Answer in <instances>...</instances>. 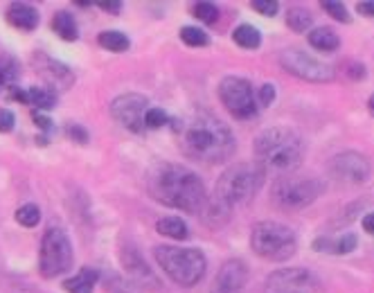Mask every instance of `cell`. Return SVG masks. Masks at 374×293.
I'll use <instances>...</instances> for the list:
<instances>
[{
	"label": "cell",
	"instance_id": "7a4b0ae2",
	"mask_svg": "<svg viewBox=\"0 0 374 293\" xmlns=\"http://www.w3.org/2000/svg\"><path fill=\"white\" fill-rule=\"evenodd\" d=\"M180 134V149L185 156L203 165H219L233 156L235 136L224 120L215 118L212 113L198 111L183 122Z\"/></svg>",
	"mask_w": 374,
	"mask_h": 293
},
{
	"label": "cell",
	"instance_id": "836d02e7",
	"mask_svg": "<svg viewBox=\"0 0 374 293\" xmlns=\"http://www.w3.org/2000/svg\"><path fill=\"white\" fill-rule=\"evenodd\" d=\"M275 100V88H273V84H264L262 90H260V102H262V106H268Z\"/></svg>",
	"mask_w": 374,
	"mask_h": 293
},
{
	"label": "cell",
	"instance_id": "f1b7e54d",
	"mask_svg": "<svg viewBox=\"0 0 374 293\" xmlns=\"http://www.w3.org/2000/svg\"><path fill=\"white\" fill-rule=\"evenodd\" d=\"M320 7H322L329 16L336 18L338 23H352V16H350V12H348V7H345L343 3H338V0H322Z\"/></svg>",
	"mask_w": 374,
	"mask_h": 293
},
{
	"label": "cell",
	"instance_id": "74e56055",
	"mask_svg": "<svg viewBox=\"0 0 374 293\" xmlns=\"http://www.w3.org/2000/svg\"><path fill=\"white\" fill-rule=\"evenodd\" d=\"M357 7H359V14L374 16V0H363V3H359Z\"/></svg>",
	"mask_w": 374,
	"mask_h": 293
},
{
	"label": "cell",
	"instance_id": "60d3db41",
	"mask_svg": "<svg viewBox=\"0 0 374 293\" xmlns=\"http://www.w3.org/2000/svg\"><path fill=\"white\" fill-rule=\"evenodd\" d=\"M7 81H9V74L5 72V68H0V93L7 86Z\"/></svg>",
	"mask_w": 374,
	"mask_h": 293
},
{
	"label": "cell",
	"instance_id": "4316f807",
	"mask_svg": "<svg viewBox=\"0 0 374 293\" xmlns=\"http://www.w3.org/2000/svg\"><path fill=\"white\" fill-rule=\"evenodd\" d=\"M180 39H183V43H187L189 48H205V45H210V36L201 30V27H183V30H180Z\"/></svg>",
	"mask_w": 374,
	"mask_h": 293
},
{
	"label": "cell",
	"instance_id": "277c9868",
	"mask_svg": "<svg viewBox=\"0 0 374 293\" xmlns=\"http://www.w3.org/2000/svg\"><path fill=\"white\" fill-rule=\"evenodd\" d=\"M264 181L266 172L257 163H239L237 167H230L221 174L212 198L233 210L235 205L251 203L260 194Z\"/></svg>",
	"mask_w": 374,
	"mask_h": 293
},
{
	"label": "cell",
	"instance_id": "5bb4252c",
	"mask_svg": "<svg viewBox=\"0 0 374 293\" xmlns=\"http://www.w3.org/2000/svg\"><path fill=\"white\" fill-rule=\"evenodd\" d=\"M248 285V267L242 260H228L219 269L217 278L212 280L210 293H244Z\"/></svg>",
	"mask_w": 374,
	"mask_h": 293
},
{
	"label": "cell",
	"instance_id": "f35d334b",
	"mask_svg": "<svg viewBox=\"0 0 374 293\" xmlns=\"http://www.w3.org/2000/svg\"><path fill=\"white\" fill-rule=\"evenodd\" d=\"M9 95H12V100H16V102H23V104H27V90H23V88H16V86H12V88H9Z\"/></svg>",
	"mask_w": 374,
	"mask_h": 293
},
{
	"label": "cell",
	"instance_id": "9a60e30c",
	"mask_svg": "<svg viewBox=\"0 0 374 293\" xmlns=\"http://www.w3.org/2000/svg\"><path fill=\"white\" fill-rule=\"evenodd\" d=\"M122 264H124V271L129 273V278L133 282H138L140 287H151V289H158V280L156 276L151 273V269L142 260V255L136 251V246H124L122 251Z\"/></svg>",
	"mask_w": 374,
	"mask_h": 293
},
{
	"label": "cell",
	"instance_id": "f546056e",
	"mask_svg": "<svg viewBox=\"0 0 374 293\" xmlns=\"http://www.w3.org/2000/svg\"><path fill=\"white\" fill-rule=\"evenodd\" d=\"M169 122V116L162 109H149L145 113V129H160Z\"/></svg>",
	"mask_w": 374,
	"mask_h": 293
},
{
	"label": "cell",
	"instance_id": "b9f144b4",
	"mask_svg": "<svg viewBox=\"0 0 374 293\" xmlns=\"http://www.w3.org/2000/svg\"><path fill=\"white\" fill-rule=\"evenodd\" d=\"M370 113H372V116H374V95L370 97Z\"/></svg>",
	"mask_w": 374,
	"mask_h": 293
},
{
	"label": "cell",
	"instance_id": "5b68a950",
	"mask_svg": "<svg viewBox=\"0 0 374 293\" xmlns=\"http://www.w3.org/2000/svg\"><path fill=\"white\" fill-rule=\"evenodd\" d=\"M153 258L165 271V276L180 287H194L205 276L208 262L198 248H185V246H156Z\"/></svg>",
	"mask_w": 374,
	"mask_h": 293
},
{
	"label": "cell",
	"instance_id": "cb8c5ba5",
	"mask_svg": "<svg viewBox=\"0 0 374 293\" xmlns=\"http://www.w3.org/2000/svg\"><path fill=\"white\" fill-rule=\"evenodd\" d=\"M313 23V16L306 12L304 7H293L286 14V25L291 27L293 32H309V27Z\"/></svg>",
	"mask_w": 374,
	"mask_h": 293
},
{
	"label": "cell",
	"instance_id": "83f0119b",
	"mask_svg": "<svg viewBox=\"0 0 374 293\" xmlns=\"http://www.w3.org/2000/svg\"><path fill=\"white\" fill-rule=\"evenodd\" d=\"M192 14H194L198 21H203L208 25L219 21V7L215 3H196L194 7H192Z\"/></svg>",
	"mask_w": 374,
	"mask_h": 293
},
{
	"label": "cell",
	"instance_id": "52a82bcc",
	"mask_svg": "<svg viewBox=\"0 0 374 293\" xmlns=\"http://www.w3.org/2000/svg\"><path fill=\"white\" fill-rule=\"evenodd\" d=\"M322 192V183L315 178H302V176H284L273 183L271 198L273 203L286 212L304 210L311 205Z\"/></svg>",
	"mask_w": 374,
	"mask_h": 293
},
{
	"label": "cell",
	"instance_id": "7402d4cb",
	"mask_svg": "<svg viewBox=\"0 0 374 293\" xmlns=\"http://www.w3.org/2000/svg\"><path fill=\"white\" fill-rule=\"evenodd\" d=\"M156 230L162 237H169V239H187V223L183 219H178V216H165V219H160L156 223Z\"/></svg>",
	"mask_w": 374,
	"mask_h": 293
},
{
	"label": "cell",
	"instance_id": "8fae6325",
	"mask_svg": "<svg viewBox=\"0 0 374 293\" xmlns=\"http://www.w3.org/2000/svg\"><path fill=\"white\" fill-rule=\"evenodd\" d=\"M149 111V100L140 93H127V95L115 97L111 104V116L120 122L124 129L133 134L145 131V113Z\"/></svg>",
	"mask_w": 374,
	"mask_h": 293
},
{
	"label": "cell",
	"instance_id": "30bf717a",
	"mask_svg": "<svg viewBox=\"0 0 374 293\" xmlns=\"http://www.w3.org/2000/svg\"><path fill=\"white\" fill-rule=\"evenodd\" d=\"M280 63L286 72H291L304 81H313V84L332 81L334 74H336V70H334L327 61L315 59V56L306 54L302 50H284L280 54Z\"/></svg>",
	"mask_w": 374,
	"mask_h": 293
},
{
	"label": "cell",
	"instance_id": "ffe728a7",
	"mask_svg": "<svg viewBox=\"0 0 374 293\" xmlns=\"http://www.w3.org/2000/svg\"><path fill=\"white\" fill-rule=\"evenodd\" d=\"M233 41L244 50H257L262 45V32L257 30V27L244 23L233 32Z\"/></svg>",
	"mask_w": 374,
	"mask_h": 293
},
{
	"label": "cell",
	"instance_id": "8992f818",
	"mask_svg": "<svg viewBox=\"0 0 374 293\" xmlns=\"http://www.w3.org/2000/svg\"><path fill=\"white\" fill-rule=\"evenodd\" d=\"M251 248L255 255L271 262H284L298 251V237L289 225L275 221H260L251 232Z\"/></svg>",
	"mask_w": 374,
	"mask_h": 293
},
{
	"label": "cell",
	"instance_id": "9c48e42d",
	"mask_svg": "<svg viewBox=\"0 0 374 293\" xmlns=\"http://www.w3.org/2000/svg\"><path fill=\"white\" fill-rule=\"evenodd\" d=\"M219 100L237 120H251L257 116V97L251 81L244 77H226L219 84Z\"/></svg>",
	"mask_w": 374,
	"mask_h": 293
},
{
	"label": "cell",
	"instance_id": "ba28073f",
	"mask_svg": "<svg viewBox=\"0 0 374 293\" xmlns=\"http://www.w3.org/2000/svg\"><path fill=\"white\" fill-rule=\"evenodd\" d=\"M72 267V246L68 235L61 228H47L41 239V253H38V271L43 278L63 276Z\"/></svg>",
	"mask_w": 374,
	"mask_h": 293
},
{
	"label": "cell",
	"instance_id": "2e32d148",
	"mask_svg": "<svg viewBox=\"0 0 374 293\" xmlns=\"http://www.w3.org/2000/svg\"><path fill=\"white\" fill-rule=\"evenodd\" d=\"M5 18L9 25L16 27V30H23V32H32L38 25V12L30 3H12L7 9Z\"/></svg>",
	"mask_w": 374,
	"mask_h": 293
},
{
	"label": "cell",
	"instance_id": "d590c367",
	"mask_svg": "<svg viewBox=\"0 0 374 293\" xmlns=\"http://www.w3.org/2000/svg\"><path fill=\"white\" fill-rule=\"evenodd\" d=\"M98 7H102L104 12H113V14H120V7L122 3H118V0H113V3H109V0H100Z\"/></svg>",
	"mask_w": 374,
	"mask_h": 293
},
{
	"label": "cell",
	"instance_id": "3957f363",
	"mask_svg": "<svg viewBox=\"0 0 374 293\" xmlns=\"http://www.w3.org/2000/svg\"><path fill=\"white\" fill-rule=\"evenodd\" d=\"M257 165L264 172L271 169L277 174H291L302 165L304 143L302 138L289 127H271L264 129L253 143Z\"/></svg>",
	"mask_w": 374,
	"mask_h": 293
},
{
	"label": "cell",
	"instance_id": "d6986e66",
	"mask_svg": "<svg viewBox=\"0 0 374 293\" xmlns=\"http://www.w3.org/2000/svg\"><path fill=\"white\" fill-rule=\"evenodd\" d=\"M309 45L320 52H334V50H338L341 39L329 27H315V30L309 32Z\"/></svg>",
	"mask_w": 374,
	"mask_h": 293
},
{
	"label": "cell",
	"instance_id": "6da1fadb",
	"mask_svg": "<svg viewBox=\"0 0 374 293\" xmlns=\"http://www.w3.org/2000/svg\"><path fill=\"white\" fill-rule=\"evenodd\" d=\"M147 190L156 201L189 214H201L208 203L201 176L176 163L153 165L147 174Z\"/></svg>",
	"mask_w": 374,
	"mask_h": 293
},
{
	"label": "cell",
	"instance_id": "e575fe53",
	"mask_svg": "<svg viewBox=\"0 0 374 293\" xmlns=\"http://www.w3.org/2000/svg\"><path fill=\"white\" fill-rule=\"evenodd\" d=\"M32 120H34V125H36V127H41V129L45 131V134H50V131H52V122L47 120L45 116H41V113H38V111L32 116Z\"/></svg>",
	"mask_w": 374,
	"mask_h": 293
},
{
	"label": "cell",
	"instance_id": "1f68e13d",
	"mask_svg": "<svg viewBox=\"0 0 374 293\" xmlns=\"http://www.w3.org/2000/svg\"><path fill=\"white\" fill-rule=\"evenodd\" d=\"M251 7L255 9L257 14H264V16H275L277 9H280V3H271V0H253Z\"/></svg>",
	"mask_w": 374,
	"mask_h": 293
},
{
	"label": "cell",
	"instance_id": "603a6c76",
	"mask_svg": "<svg viewBox=\"0 0 374 293\" xmlns=\"http://www.w3.org/2000/svg\"><path fill=\"white\" fill-rule=\"evenodd\" d=\"M98 43L104 50H111V52H124V50H129V45H131L127 36H124L122 32H115V30L102 32L98 36Z\"/></svg>",
	"mask_w": 374,
	"mask_h": 293
},
{
	"label": "cell",
	"instance_id": "d6a6232c",
	"mask_svg": "<svg viewBox=\"0 0 374 293\" xmlns=\"http://www.w3.org/2000/svg\"><path fill=\"white\" fill-rule=\"evenodd\" d=\"M14 129V113L7 109H0V131L7 134V131Z\"/></svg>",
	"mask_w": 374,
	"mask_h": 293
},
{
	"label": "cell",
	"instance_id": "44dd1931",
	"mask_svg": "<svg viewBox=\"0 0 374 293\" xmlns=\"http://www.w3.org/2000/svg\"><path fill=\"white\" fill-rule=\"evenodd\" d=\"M52 30L61 36L63 41H77L79 39V27L68 12H56L52 18Z\"/></svg>",
	"mask_w": 374,
	"mask_h": 293
},
{
	"label": "cell",
	"instance_id": "4fadbf2b",
	"mask_svg": "<svg viewBox=\"0 0 374 293\" xmlns=\"http://www.w3.org/2000/svg\"><path fill=\"white\" fill-rule=\"evenodd\" d=\"M370 160L359 151H341L329 160V174L338 183H366L370 178Z\"/></svg>",
	"mask_w": 374,
	"mask_h": 293
},
{
	"label": "cell",
	"instance_id": "8d00e7d4",
	"mask_svg": "<svg viewBox=\"0 0 374 293\" xmlns=\"http://www.w3.org/2000/svg\"><path fill=\"white\" fill-rule=\"evenodd\" d=\"M70 131V138L72 140H79V143H88V136H86V131L81 127H68Z\"/></svg>",
	"mask_w": 374,
	"mask_h": 293
},
{
	"label": "cell",
	"instance_id": "ac0fdd59",
	"mask_svg": "<svg viewBox=\"0 0 374 293\" xmlns=\"http://www.w3.org/2000/svg\"><path fill=\"white\" fill-rule=\"evenodd\" d=\"M98 278H100L98 271L86 267V269H81L79 273H77L75 278L65 280L63 282V289L68 291V293H93L95 285H98Z\"/></svg>",
	"mask_w": 374,
	"mask_h": 293
},
{
	"label": "cell",
	"instance_id": "4dcf8cb0",
	"mask_svg": "<svg viewBox=\"0 0 374 293\" xmlns=\"http://www.w3.org/2000/svg\"><path fill=\"white\" fill-rule=\"evenodd\" d=\"M357 235H352V232H348V235H343V237H338L336 241H334V246H332V253H336V255H348V253H352L354 248H357Z\"/></svg>",
	"mask_w": 374,
	"mask_h": 293
},
{
	"label": "cell",
	"instance_id": "7c38bea8",
	"mask_svg": "<svg viewBox=\"0 0 374 293\" xmlns=\"http://www.w3.org/2000/svg\"><path fill=\"white\" fill-rule=\"evenodd\" d=\"M266 293H313L318 278L306 269H282L266 278Z\"/></svg>",
	"mask_w": 374,
	"mask_h": 293
},
{
	"label": "cell",
	"instance_id": "484cf974",
	"mask_svg": "<svg viewBox=\"0 0 374 293\" xmlns=\"http://www.w3.org/2000/svg\"><path fill=\"white\" fill-rule=\"evenodd\" d=\"M16 221L25 225V228H34V225L41 221V210H38V205L34 203H25L16 210Z\"/></svg>",
	"mask_w": 374,
	"mask_h": 293
},
{
	"label": "cell",
	"instance_id": "e0dca14e",
	"mask_svg": "<svg viewBox=\"0 0 374 293\" xmlns=\"http://www.w3.org/2000/svg\"><path fill=\"white\" fill-rule=\"evenodd\" d=\"M38 72L43 74L45 81L50 84V86H56L59 90L68 88L72 84V74L70 70L65 68V65H61L59 61H52V59H45V61H38L36 63Z\"/></svg>",
	"mask_w": 374,
	"mask_h": 293
},
{
	"label": "cell",
	"instance_id": "d4e9b609",
	"mask_svg": "<svg viewBox=\"0 0 374 293\" xmlns=\"http://www.w3.org/2000/svg\"><path fill=\"white\" fill-rule=\"evenodd\" d=\"M27 104H34L38 109H52L56 104V97L47 88H27Z\"/></svg>",
	"mask_w": 374,
	"mask_h": 293
},
{
	"label": "cell",
	"instance_id": "ab89813d",
	"mask_svg": "<svg viewBox=\"0 0 374 293\" xmlns=\"http://www.w3.org/2000/svg\"><path fill=\"white\" fill-rule=\"evenodd\" d=\"M363 230L370 232V235H374V212H370V214L363 216Z\"/></svg>",
	"mask_w": 374,
	"mask_h": 293
}]
</instances>
